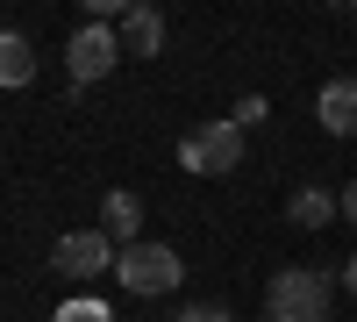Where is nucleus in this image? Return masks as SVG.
Instances as JSON below:
<instances>
[{
    "label": "nucleus",
    "mask_w": 357,
    "mask_h": 322,
    "mask_svg": "<svg viewBox=\"0 0 357 322\" xmlns=\"http://www.w3.org/2000/svg\"><path fill=\"white\" fill-rule=\"evenodd\" d=\"M329 272L321 265H286L264 286V322H329Z\"/></svg>",
    "instance_id": "f257e3e1"
},
{
    "label": "nucleus",
    "mask_w": 357,
    "mask_h": 322,
    "mask_svg": "<svg viewBox=\"0 0 357 322\" xmlns=\"http://www.w3.org/2000/svg\"><path fill=\"white\" fill-rule=\"evenodd\" d=\"M178 165L200 172V180H229V172L243 165V129H236L229 115H222V122H200L186 143H178Z\"/></svg>",
    "instance_id": "f03ea898"
},
{
    "label": "nucleus",
    "mask_w": 357,
    "mask_h": 322,
    "mask_svg": "<svg viewBox=\"0 0 357 322\" xmlns=\"http://www.w3.org/2000/svg\"><path fill=\"white\" fill-rule=\"evenodd\" d=\"M114 279H122L129 294H178V286H186V265H178L172 244H129L114 258Z\"/></svg>",
    "instance_id": "7ed1b4c3"
},
{
    "label": "nucleus",
    "mask_w": 357,
    "mask_h": 322,
    "mask_svg": "<svg viewBox=\"0 0 357 322\" xmlns=\"http://www.w3.org/2000/svg\"><path fill=\"white\" fill-rule=\"evenodd\" d=\"M65 65H72V86H100L114 65H122V29H107V22H79L72 43H65Z\"/></svg>",
    "instance_id": "20e7f679"
},
{
    "label": "nucleus",
    "mask_w": 357,
    "mask_h": 322,
    "mask_svg": "<svg viewBox=\"0 0 357 322\" xmlns=\"http://www.w3.org/2000/svg\"><path fill=\"white\" fill-rule=\"evenodd\" d=\"M114 258H122V251H114L107 229H65V237L50 244V272H65V279H100Z\"/></svg>",
    "instance_id": "39448f33"
},
{
    "label": "nucleus",
    "mask_w": 357,
    "mask_h": 322,
    "mask_svg": "<svg viewBox=\"0 0 357 322\" xmlns=\"http://www.w3.org/2000/svg\"><path fill=\"white\" fill-rule=\"evenodd\" d=\"M100 229L114 237V251H129V244H143V200H136L129 186H114V193L100 200Z\"/></svg>",
    "instance_id": "423d86ee"
},
{
    "label": "nucleus",
    "mask_w": 357,
    "mask_h": 322,
    "mask_svg": "<svg viewBox=\"0 0 357 322\" xmlns=\"http://www.w3.org/2000/svg\"><path fill=\"white\" fill-rule=\"evenodd\" d=\"M314 115H321L329 136H357V79H329L314 94Z\"/></svg>",
    "instance_id": "0eeeda50"
},
{
    "label": "nucleus",
    "mask_w": 357,
    "mask_h": 322,
    "mask_svg": "<svg viewBox=\"0 0 357 322\" xmlns=\"http://www.w3.org/2000/svg\"><path fill=\"white\" fill-rule=\"evenodd\" d=\"M165 50V15L158 8H129L122 15V57H158Z\"/></svg>",
    "instance_id": "6e6552de"
},
{
    "label": "nucleus",
    "mask_w": 357,
    "mask_h": 322,
    "mask_svg": "<svg viewBox=\"0 0 357 322\" xmlns=\"http://www.w3.org/2000/svg\"><path fill=\"white\" fill-rule=\"evenodd\" d=\"M29 79H36V50H29V36L0 29V86H29Z\"/></svg>",
    "instance_id": "1a4fd4ad"
},
{
    "label": "nucleus",
    "mask_w": 357,
    "mask_h": 322,
    "mask_svg": "<svg viewBox=\"0 0 357 322\" xmlns=\"http://www.w3.org/2000/svg\"><path fill=\"white\" fill-rule=\"evenodd\" d=\"M336 208H343V200H336V193H321V186H301V193L286 200V215L301 222V229H321V222H329Z\"/></svg>",
    "instance_id": "9d476101"
},
{
    "label": "nucleus",
    "mask_w": 357,
    "mask_h": 322,
    "mask_svg": "<svg viewBox=\"0 0 357 322\" xmlns=\"http://www.w3.org/2000/svg\"><path fill=\"white\" fill-rule=\"evenodd\" d=\"M264 115H272V108H264V94H243V101L229 108V122H236V129H257Z\"/></svg>",
    "instance_id": "9b49d317"
},
{
    "label": "nucleus",
    "mask_w": 357,
    "mask_h": 322,
    "mask_svg": "<svg viewBox=\"0 0 357 322\" xmlns=\"http://www.w3.org/2000/svg\"><path fill=\"white\" fill-rule=\"evenodd\" d=\"M57 322H107V308H100V301H65Z\"/></svg>",
    "instance_id": "f8f14e48"
},
{
    "label": "nucleus",
    "mask_w": 357,
    "mask_h": 322,
    "mask_svg": "<svg viewBox=\"0 0 357 322\" xmlns=\"http://www.w3.org/2000/svg\"><path fill=\"white\" fill-rule=\"evenodd\" d=\"M178 322H236L222 301H193V308H178Z\"/></svg>",
    "instance_id": "ddd939ff"
},
{
    "label": "nucleus",
    "mask_w": 357,
    "mask_h": 322,
    "mask_svg": "<svg viewBox=\"0 0 357 322\" xmlns=\"http://www.w3.org/2000/svg\"><path fill=\"white\" fill-rule=\"evenodd\" d=\"M336 200H343V222H350V229H357V180H350V186H343V193H336Z\"/></svg>",
    "instance_id": "4468645a"
},
{
    "label": "nucleus",
    "mask_w": 357,
    "mask_h": 322,
    "mask_svg": "<svg viewBox=\"0 0 357 322\" xmlns=\"http://www.w3.org/2000/svg\"><path fill=\"white\" fill-rule=\"evenodd\" d=\"M343 286H350V294H357V251H350V265H343Z\"/></svg>",
    "instance_id": "2eb2a0df"
}]
</instances>
